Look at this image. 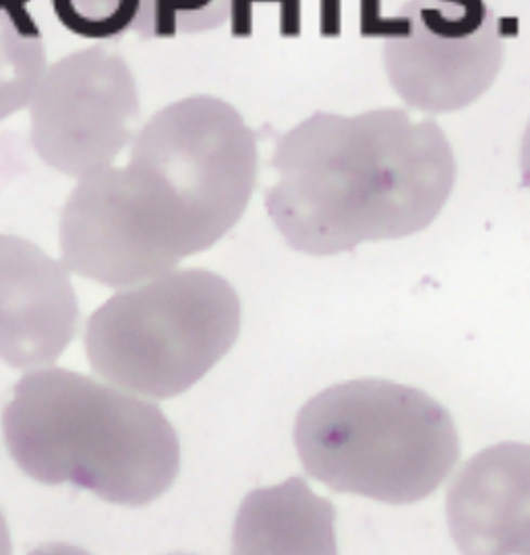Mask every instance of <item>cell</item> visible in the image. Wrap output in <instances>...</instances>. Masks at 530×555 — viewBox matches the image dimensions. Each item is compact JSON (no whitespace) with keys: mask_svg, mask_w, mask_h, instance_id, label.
Returning a JSON list of instances; mask_svg holds the SVG:
<instances>
[{"mask_svg":"<svg viewBox=\"0 0 530 555\" xmlns=\"http://www.w3.org/2000/svg\"><path fill=\"white\" fill-rule=\"evenodd\" d=\"M241 301L208 270H181L129 286L88 322L93 371L116 388L172 398L193 388L234 347Z\"/></svg>","mask_w":530,"mask_h":555,"instance_id":"obj_5","label":"cell"},{"mask_svg":"<svg viewBox=\"0 0 530 555\" xmlns=\"http://www.w3.org/2000/svg\"><path fill=\"white\" fill-rule=\"evenodd\" d=\"M52 9L61 24L88 40L120 38L139 17V0H52Z\"/></svg>","mask_w":530,"mask_h":555,"instance_id":"obj_13","label":"cell"},{"mask_svg":"<svg viewBox=\"0 0 530 555\" xmlns=\"http://www.w3.org/2000/svg\"><path fill=\"white\" fill-rule=\"evenodd\" d=\"M11 552V539H9V527L4 522V516L0 512V554H9Z\"/></svg>","mask_w":530,"mask_h":555,"instance_id":"obj_15","label":"cell"},{"mask_svg":"<svg viewBox=\"0 0 530 555\" xmlns=\"http://www.w3.org/2000/svg\"><path fill=\"white\" fill-rule=\"evenodd\" d=\"M272 166L268 214L293 249L318 257L425 231L456 185L443 129L404 108L315 113L277 139Z\"/></svg>","mask_w":530,"mask_h":555,"instance_id":"obj_2","label":"cell"},{"mask_svg":"<svg viewBox=\"0 0 530 555\" xmlns=\"http://www.w3.org/2000/svg\"><path fill=\"white\" fill-rule=\"evenodd\" d=\"M2 434L34 481L81 487L129 508L161 498L181 466L179 436L158 406L75 371L24 375Z\"/></svg>","mask_w":530,"mask_h":555,"instance_id":"obj_3","label":"cell"},{"mask_svg":"<svg viewBox=\"0 0 530 555\" xmlns=\"http://www.w3.org/2000/svg\"><path fill=\"white\" fill-rule=\"evenodd\" d=\"M234 0H139L135 34L141 38H174L206 34L227 24Z\"/></svg>","mask_w":530,"mask_h":555,"instance_id":"obj_12","label":"cell"},{"mask_svg":"<svg viewBox=\"0 0 530 555\" xmlns=\"http://www.w3.org/2000/svg\"><path fill=\"white\" fill-rule=\"evenodd\" d=\"M79 302L65 263L15 234H0V361L15 370L54 363L69 348Z\"/></svg>","mask_w":530,"mask_h":555,"instance_id":"obj_8","label":"cell"},{"mask_svg":"<svg viewBox=\"0 0 530 555\" xmlns=\"http://www.w3.org/2000/svg\"><path fill=\"white\" fill-rule=\"evenodd\" d=\"M234 547L251 554H334V508L300 479L255 491L238 514Z\"/></svg>","mask_w":530,"mask_h":555,"instance_id":"obj_10","label":"cell"},{"mask_svg":"<svg viewBox=\"0 0 530 555\" xmlns=\"http://www.w3.org/2000/svg\"><path fill=\"white\" fill-rule=\"evenodd\" d=\"M445 518L464 554L530 555V446L475 454L448 489Z\"/></svg>","mask_w":530,"mask_h":555,"instance_id":"obj_9","label":"cell"},{"mask_svg":"<svg viewBox=\"0 0 530 555\" xmlns=\"http://www.w3.org/2000/svg\"><path fill=\"white\" fill-rule=\"evenodd\" d=\"M139 111L127 61L108 48H86L48 65L29 102L31 145L52 170L86 179L135 141Z\"/></svg>","mask_w":530,"mask_h":555,"instance_id":"obj_7","label":"cell"},{"mask_svg":"<svg viewBox=\"0 0 530 555\" xmlns=\"http://www.w3.org/2000/svg\"><path fill=\"white\" fill-rule=\"evenodd\" d=\"M305 470L338 493L416 504L461 459L454 418L436 398L386 379H354L311 398L297 416Z\"/></svg>","mask_w":530,"mask_h":555,"instance_id":"obj_4","label":"cell"},{"mask_svg":"<svg viewBox=\"0 0 530 555\" xmlns=\"http://www.w3.org/2000/svg\"><path fill=\"white\" fill-rule=\"evenodd\" d=\"M520 172H522V183L530 191V120L520 145Z\"/></svg>","mask_w":530,"mask_h":555,"instance_id":"obj_14","label":"cell"},{"mask_svg":"<svg viewBox=\"0 0 530 555\" xmlns=\"http://www.w3.org/2000/svg\"><path fill=\"white\" fill-rule=\"evenodd\" d=\"M47 69L44 38L25 0H0V120L29 106Z\"/></svg>","mask_w":530,"mask_h":555,"instance_id":"obj_11","label":"cell"},{"mask_svg":"<svg viewBox=\"0 0 530 555\" xmlns=\"http://www.w3.org/2000/svg\"><path fill=\"white\" fill-rule=\"evenodd\" d=\"M257 141L220 98L168 104L138 133L125 168L79 179L61 216L70 272L111 288L168 274L231 232L254 195Z\"/></svg>","mask_w":530,"mask_h":555,"instance_id":"obj_1","label":"cell"},{"mask_svg":"<svg viewBox=\"0 0 530 555\" xmlns=\"http://www.w3.org/2000/svg\"><path fill=\"white\" fill-rule=\"evenodd\" d=\"M393 92L423 115L475 104L504 67V34L484 0H409L384 36Z\"/></svg>","mask_w":530,"mask_h":555,"instance_id":"obj_6","label":"cell"}]
</instances>
